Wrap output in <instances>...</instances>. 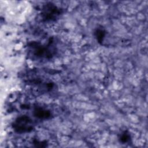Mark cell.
Returning a JSON list of instances; mask_svg holds the SVG:
<instances>
[{
  "label": "cell",
  "instance_id": "obj_1",
  "mask_svg": "<svg viewBox=\"0 0 148 148\" xmlns=\"http://www.w3.org/2000/svg\"><path fill=\"white\" fill-rule=\"evenodd\" d=\"M32 120L27 116L18 117L14 123L13 128L18 132H26L31 131L33 128Z\"/></svg>",
  "mask_w": 148,
  "mask_h": 148
},
{
  "label": "cell",
  "instance_id": "obj_2",
  "mask_svg": "<svg viewBox=\"0 0 148 148\" xmlns=\"http://www.w3.org/2000/svg\"><path fill=\"white\" fill-rule=\"evenodd\" d=\"M60 9L51 3H46L42 9V16L45 21H52L55 20L61 13Z\"/></svg>",
  "mask_w": 148,
  "mask_h": 148
},
{
  "label": "cell",
  "instance_id": "obj_3",
  "mask_svg": "<svg viewBox=\"0 0 148 148\" xmlns=\"http://www.w3.org/2000/svg\"><path fill=\"white\" fill-rule=\"evenodd\" d=\"M34 116L40 119H47L51 117L49 110L40 106H36L34 110Z\"/></svg>",
  "mask_w": 148,
  "mask_h": 148
},
{
  "label": "cell",
  "instance_id": "obj_4",
  "mask_svg": "<svg viewBox=\"0 0 148 148\" xmlns=\"http://www.w3.org/2000/svg\"><path fill=\"white\" fill-rule=\"evenodd\" d=\"M94 34H95V36L97 40H98V42L99 43H102L105 38V36L106 35L105 31L103 28H98L95 31Z\"/></svg>",
  "mask_w": 148,
  "mask_h": 148
},
{
  "label": "cell",
  "instance_id": "obj_5",
  "mask_svg": "<svg viewBox=\"0 0 148 148\" xmlns=\"http://www.w3.org/2000/svg\"><path fill=\"white\" fill-rule=\"evenodd\" d=\"M119 139L121 142L125 143L130 142L131 140V136L128 131H123L122 133H121Z\"/></svg>",
  "mask_w": 148,
  "mask_h": 148
}]
</instances>
